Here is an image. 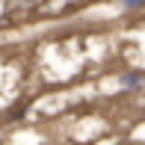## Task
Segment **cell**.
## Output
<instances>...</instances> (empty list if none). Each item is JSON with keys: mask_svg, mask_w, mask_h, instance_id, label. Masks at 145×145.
Segmentation results:
<instances>
[{"mask_svg": "<svg viewBox=\"0 0 145 145\" xmlns=\"http://www.w3.org/2000/svg\"><path fill=\"white\" fill-rule=\"evenodd\" d=\"M127 6H136V3H145V0H124Z\"/></svg>", "mask_w": 145, "mask_h": 145, "instance_id": "1", "label": "cell"}]
</instances>
